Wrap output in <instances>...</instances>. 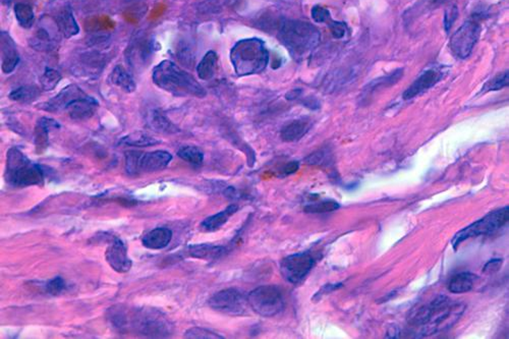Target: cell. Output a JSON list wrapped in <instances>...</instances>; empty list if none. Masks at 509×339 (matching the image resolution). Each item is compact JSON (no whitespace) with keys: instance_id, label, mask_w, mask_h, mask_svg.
Wrapping results in <instances>:
<instances>
[{"instance_id":"1","label":"cell","mask_w":509,"mask_h":339,"mask_svg":"<svg viewBox=\"0 0 509 339\" xmlns=\"http://www.w3.org/2000/svg\"><path fill=\"white\" fill-rule=\"evenodd\" d=\"M465 312V305L452 302L449 297L440 295L428 304L411 311L408 324L419 330L417 334L432 336L451 327Z\"/></svg>"},{"instance_id":"2","label":"cell","mask_w":509,"mask_h":339,"mask_svg":"<svg viewBox=\"0 0 509 339\" xmlns=\"http://www.w3.org/2000/svg\"><path fill=\"white\" fill-rule=\"evenodd\" d=\"M152 80L161 90L175 96H206L205 89L193 75L171 60H163L154 67Z\"/></svg>"},{"instance_id":"3","label":"cell","mask_w":509,"mask_h":339,"mask_svg":"<svg viewBox=\"0 0 509 339\" xmlns=\"http://www.w3.org/2000/svg\"><path fill=\"white\" fill-rule=\"evenodd\" d=\"M278 38L295 60H302L320 43L319 30L308 21L284 19L280 23Z\"/></svg>"},{"instance_id":"4","label":"cell","mask_w":509,"mask_h":339,"mask_svg":"<svg viewBox=\"0 0 509 339\" xmlns=\"http://www.w3.org/2000/svg\"><path fill=\"white\" fill-rule=\"evenodd\" d=\"M230 62L239 77L258 75L265 71L270 54L264 42L258 38L243 39L230 50Z\"/></svg>"},{"instance_id":"5","label":"cell","mask_w":509,"mask_h":339,"mask_svg":"<svg viewBox=\"0 0 509 339\" xmlns=\"http://www.w3.org/2000/svg\"><path fill=\"white\" fill-rule=\"evenodd\" d=\"M4 178L10 186L27 188L44 184V171L40 165L31 162L21 150L10 148L6 155Z\"/></svg>"},{"instance_id":"6","label":"cell","mask_w":509,"mask_h":339,"mask_svg":"<svg viewBox=\"0 0 509 339\" xmlns=\"http://www.w3.org/2000/svg\"><path fill=\"white\" fill-rule=\"evenodd\" d=\"M173 160V155L169 152L157 150V151L144 152L128 151L126 153V171L130 175H141V173H156L163 171Z\"/></svg>"},{"instance_id":"7","label":"cell","mask_w":509,"mask_h":339,"mask_svg":"<svg viewBox=\"0 0 509 339\" xmlns=\"http://www.w3.org/2000/svg\"><path fill=\"white\" fill-rule=\"evenodd\" d=\"M508 206L499 210L493 211V212L489 213L488 215L483 217L480 220L472 223L471 225L458 232L452 240V247L454 250H456L460 247V243L465 242V240L492 234L496 230L500 229L502 226L506 225L508 223Z\"/></svg>"},{"instance_id":"8","label":"cell","mask_w":509,"mask_h":339,"mask_svg":"<svg viewBox=\"0 0 509 339\" xmlns=\"http://www.w3.org/2000/svg\"><path fill=\"white\" fill-rule=\"evenodd\" d=\"M250 308L263 317H273L284 308V299L279 288L263 286L252 290L248 295Z\"/></svg>"},{"instance_id":"9","label":"cell","mask_w":509,"mask_h":339,"mask_svg":"<svg viewBox=\"0 0 509 339\" xmlns=\"http://www.w3.org/2000/svg\"><path fill=\"white\" fill-rule=\"evenodd\" d=\"M213 310L230 316H243L248 313V297L236 288H227L215 293L208 302Z\"/></svg>"},{"instance_id":"10","label":"cell","mask_w":509,"mask_h":339,"mask_svg":"<svg viewBox=\"0 0 509 339\" xmlns=\"http://www.w3.org/2000/svg\"><path fill=\"white\" fill-rule=\"evenodd\" d=\"M481 31L482 28L478 21H465L450 39L449 47L452 53L460 60L469 58L477 44Z\"/></svg>"},{"instance_id":"11","label":"cell","mask_w":509,"mask_h":339,"mask_svg":"<svg viewBox=\"0 0 509 339\" xmlns=\"http://www.w3.org/2000/svg\"><path fill=\"white\" fill-rule=\"evenodd\" d=\"M60 35L53 17H41L36 31L30 38V46L37 51H53L60 44Z\"/></svg>"},{"instance_id":"12","label":"cell","mask_w":509,"mask_h":339,"mask_svg":"<svg viewBox=\"0 0 509 339\" xmlns=\"http://www.w3.org/2000/svg\"><path fill=\"white\" fill-rule=\"evenodd\" d=\"M315 259L310 253H299L284 258L280 263V272L291 284L302 282L314 267Z\"/></svg>"},{"instance_id":"13","label":"cell","mask_w":509,"mask_h":339,"mask_svg":"<svg viewBox=\"0 0 509 339\" xmlns=\"http://www.w3.org/2000/svg\"><path fill=\"white\" fill-rule=\"evenodd\" d=\"M134 327L139 333L149 338H165L169 333V326L164 317L158 316V313H141L136 317Z\"/></svg>"},{"instance_id":"14","label":"cell","mask_w":509,"mask_h":339,"mask_svg":"<svg viewBox=\"0 0 509 339\" xmlns=\"http://www.w3.org/2000/svg\"><path fill=\"white\" fill-rule=\"evenodd\" d=\"M106 261L113 270L119 273H127L132 268V262L128 256L127 247L119 238H114L106 249Z\"/></svg>"},{"instance_id":"15","label":"cell","mask_w":509,"mask_h":339,"mask_svg":"<svg viewBox=\"0 0 509 339\" xmlns=\"http://www.w3.org/2000/svg\"><path fill=\"white\" fill-rule=\"evenodd\" d=\"M99 103L95 98L89 96L86 93L74 99L65 108L69 116L73 121H83L91 119L97 112Z\"/></svg>"},{"instance_id":"16","label":"cell","mask_w":509,"mask_h":339,"mask_svg":"<svg viewBox=\"0 0 509 339\" xmlns=\"http://www.w3.org/2000/svg\"><path fill=\"white\" fill-rule=\"evenodd\" d=\"M53 19L64 38H71L80 33V27L74 15L73 6L69 2L54 8Z\"/></svg>"},{"instance_id":"17","label":"cell","mask_w":509,"mask_h":339,"mask_svg":"<svg viewBox=\"0 0 509 339\" xmlns=\"http://www.w3.org/2000/svg\"><path fill=\"white\" fill-rule=\"evenodd\" d=\"M0 49H1V71L12 73L19 62V54L16 42L8 32H0Z\"/></svg>"},{"instance_id":"18","label":"cell","mask_w":509,"mask_h":339,"mask_svg":"<svg viewBox=\"0 0 509 339\" xmlns=\"http://www.w3.org/2000/svg\"><path fill=\"white\" fill-rule=\"evenodd\" d=\"M84 91L77 85H69L62 89L58 95L41 104L40 110L47 112H64L67 106L76 98L84 94Z\"/></svg>"},{"instance_id":"19","label":"cell","mask_w":509,"mask_h":339,"mask_svg":"<svg viewBox=\"0 0 509 339\" xmlns=\"http://www.w3.org/2000/svg\"><path fill=\"white\" fill-rule=\"evenodd\" d=\"M104 64H105V60L102 54L99 52L91 51L80 54L73 67H75L76 71L79 75L93 78L94 76H99Z\"/></svg>"},{"instance_id":"20","label":"cell","mask_w":509,"mask_h":339,"mask_svg":"<svg viewBox=\"0 0 509 339\" xmlns=\"http://www.w3.org/2000/svg\"><path fill=\"white\" fill-rule=\"evenodd\" d=\"M442 78V73L437 69H428L425 73H422L414 82L412 86L408 87V90L404 93V100H411L417 95L427 91L428 89L432 88L433 86L440 81Z\"/></svg>"},{"instance_id":"21","label":"cell","mask_w":509,"mask_h":339,"mask_svg":"<svg viewBox=\"0 0 509 339\" xmlns=\"http://www.w3.org/2000/svg\"><path fill=\"white\" fill-rule=\"evenodd\" d=\"M60 125L58 121L49 117H42L37 121L36 128H35V145H36L37 152H44L48 145H49L50 130L60 129Z\"/></svg>"},{"instance_id":"22","label":"cell","mask_w":509,"mask_h":339,"mask_svg":"<svg viewBox=\"0 0 509 339\" xmlns=\"http://www.w3.org/2000/svg\"><path fill=\"white\" fill-rule=\"evenodd\" d=\"M152 51L151 42L149 40L137 39L132 41V44L127 51V60L130 67H141L148 60Z\"/></svg>"},{"instance_id":"23","label":"cell","mask_w":509,"mask_h":339,"mask_svg":"<svg viewBox=\"0 0 509 339\" xmlns=\"http://www.w3.org/2000/svg\"><path fill=\"white\" fill-rule=\"evenodd\" d=\"M173 238V232L169 228L157 227L144 236V247L150 250H161L166 247Z\"/></svg>"},{"instance_id":"24","label":"cell","mask_w":509,"mask_h":339,"mask_svg":"<svg viewBox=\"0 0 509 339\" xmlns=\"http://www.w3.org/2000/svg\"><path fill=\"white\" fill-rule=\"evenodd\" d=\"M311 123L307 119H297L282 128L280 137L284 142H297L309 132Z\"/></svg>"},{"instance_id":"25","label":"cell","mask_w":509,"mask_h":339,"mask_svg":"<svg viewBox=\"0 0 509 339\" xmlns=\"http://www.w3.org/2000/svg\"><path fill=\"white\" fill-rule=\"evenodd\" d=\"M239 208L236 205H230L226 208L225 210L221 211V212L217 213V214L212 215V216L206 218L203 223H201V229L206 232H216L219 228L223 227L228 219L238 211Z\"/></svg>"},{"instance_id":"26","label":"cell","mask_w":509,"mask_h":339,"mask_svg":"<svg viewBox=\"0 0 509 339\" xmlns=\"http://www.w3.org/2000/svg\"><path fill=\"white\" fill-rule=\"evenodd\" d=\"M148 125L155 132L162 134H175L178 132V128L169 121V117L158 110H152L148 114Z\"/></svg>"},{"instance_id":"27","label":"cell","mask_w":509,"mask_h":339,"mask_svg":"<svg viewBox=\"0 0 509 339\" xmlns=\"http://www.w3.org/2000/svg\"><path fill=\"white\" fill-rule=\"evenodd\" d=\"M217 64H218V55H217L216 52L210 50L197 65V73L199 79L202 81L212 80L214 78L215 73H216Z\"/></svg>"},{"instance_id":"28","label":"cell","mask_w":509,"mask_h":339,"mask_svg":"<svg viewBox=\"0 0 509 339\" xmlns=\"http://www.w3.org/2000/svg\"><path fill=\"white\" fill-rule=\"evenodd\" d=\"M110 81L114 86L119 87L121 90L127 93H132L136 91L137 85L134 78L128 73L127 69L121 65H117L110 73Z\"/></svg>"},{"instance_id":"29","label":"cell","mask_w":509,"mask_h":339,"mask_svg":"<svg viewBox=\"0 0 509 339\" xmlns=\"http://www.w3.org/2000/svg\"><path fill=\"white\" fill-rule=\"evenodd\" d=\"M190 257L202 259V260H215L224 253V247L221 245H193L188 247L187 251Z\"/></svg>"},{"instance_id":"30","label":"cell","mask_w":509,"mask_h":339,"mask_svg":"<svg viewBox=\"0 0 509 339\" xmlns=\"http://www.w3.org/2000/svg\"><path fill=\"white\" fill-rule=\"evenodd\" d=\"M476 276L469 272L458 273L448 282V290L452 293H469L473 288Z\"/></svg>"},{"instance_id":"31","label":"cell","mask_w":509,"mask_h":339,"mask_svg":"<svg viewBox=\"0 0 509 339\" xmlns=\"http://www.w3.org/2000/svg\"><path fill=\"white\" fill-rule=\"evenodd\" d=\"M121 143L123 145L130 146V147H149V146L159 144L160 142L153 137L150 136V134L137 130V132L123 137Z\"/></svg>"},{"instance_id":"32","label":"cell","mask_w":509,"mask_h":339,"mask_svg":"<svg viewBox=\"0 0 509 339\" xmlns=\"http://www.w3.org/2000/svg\"><path fill=\"white\" fill-rule=\"evenodd\" d=\"M41 95V90L36 86H21L10 94V99L21 103H31Z\"/></svg>"},{"instance_id":"33","label":"cell","mask_w":509,"mask_h":339,"mask_svg":"<svg viewBox=\"0 0 509 339\" xmlns=\"http://www.w3.org/2000/svg\"><path fill=\"white\" fill-rule=\"evenodd\" d=\"M15 16L19 25L25 29H30L34 25L35 12L29 4L23 2L17 3L15 6Z\"/></svg>"},{"instance_id":"34","label":"cell","mask_w":509,"mask_h":339,"mask_svg":"<svg viewBox=\"0 0 509 339\" xmlns=\"http://www.w3.org/2000/svg\"><path fill=\"white\" fill-rule=\"evenodd\" d=\"M178 156L182 160L193 165H201L204 160V153L196 146H184L178 152Z\"/></svg>"},{"instance_id":"35","label":"cell","mask_w":509,"mask_h":339,"mask_svg":"<svg viewBox=\"0 0 509 339\" xmlns=\"http://www.w3.org/2000/svg\"><path fill=\"white\" fill-rule=\"evenodd\" d=\"M60 80H62V75L58 71L47 67L40 80L42 90L46 91V92L47 91L54 90Z\"/></svg>"},{"instance_id":"36","label":"cell","mask_w":509,"mask_h":339,"mask_svg":"<svg viewBox=\"0 0 509 339\" xmlns=\"http://www.w3.org/2000/svg\"><path fill=\"white\" fill-rule=\"evenodd\" d=\"M339 204L334 200H326V201L318 202V203L310 204L304 208V212L320 214V213L332 212L338 209Z\"/></svg>"},{"instance_id":"37","label":"cell","mask_w":509,"mask_h":339,"mask_svg":"<svg viewBox=\"0 0 509 339\" xmlns=\"http://www.w3.org/2000/svg\"><path fill=\"white\" fill-rule=\"evenodd\" d=\"M184 338L191 339H221L223 336L201 327H193L187 330Z\"/></svg>"},{"instance_id":"38","label":"cell","mask_w":509,"mask_h":339,"mask_svg":"<svg viewBox=\"0 0 509 339\" xmlns=\"http://www.w3.org/2000/svg\"><path fill=\"white\" fill-rule=\"evenodd\" d=\"M64 280L60 276H56L53 279L49 280L46 284H45V291L48 295H58L65 290Z\"/></svg>"},{"instance_id":"39","label":"cell","mask_w":509,"mask_h":339,"mask_svg":"<svg viewBox=\"0 0 509 339\" xmlns=\"http://www.w3.org/2000/svg\"><path fill=\"white\" fill-rule=\"evenodd\" d=\"M508 79L509 75L508 71H506V73H501V75L497 76V77L494 78L492 81L489 82L488 84L485 86V90H501V89L506 88V87L508 86Z\"/></svg>"},{"instance_id":"40","label":"cell","mask_w":509,"mask_h":339,"mask_svg":"<svg viewBox=\"0 0 509 339\" xmlns=\"http://www.w3.org/2000/svg\"><path fill=\"white\" fill-rule=\"evenodd\" d=\"M311 15H312L313 19L318 24L328 23L331 19L329 10L320 6H314Z\"/></svg>"},{"instance_id":"41","label":"cell","mask_w":509,"mask_h":339,"mask_svg":"<svg viewBox=\"0 0 509 339\" xmlns=\"http://www.w3.org/2000/svg\"><path fill=\"white\" fill-rule=\"evenodd\" d=\"M328 27H329L330 32H331L332 36L335 39H341L347 34V26L343 21H332L330 19L328 21Z\"/></svg>"},{"instance_id":"42","label":"cell","mask_w":509,"mask_h":339,"mask_svg":"<svg viewBox=\"0 0 509 339\" xmlns=\"http://www.w3.org/2000/svg\"><path fill=\"white\" fill-rule=\"evenodd\" d=\"M458 17V8L456 6H451L445 10V27L446 32H449L452 25L456 21Z\"/></svg>"},{"instance_id":"43","label":"cell","mask_w":509,"mask_h":339,"mask_svg":"<svg viewBox=\"0 0 509 339\" xmlns=\"http://www.w3.org/2000/svg\"><path fill=\"white\" fill-rule=\"evenodd\" d=\"M502 265L501 259H495V260L489 261L484 267V273L486 275H492V273L497 272L499 270L500 267Z\"/></svg>"},{"instance_id":"44","label":"cell","mask_w":509,"mask_h":339,"mask_svg":"<svg viewBox=\"0 0 509 339\" xmlns=\"http://www.w3.org/2000/svg\"><path fill=\"white\" fill-rule=\"evenodd\" d=\"M102 3L105 4L108 8H121V6H128V4L134 3L137 0H100Z\"/></svg>"},{"instance_id":"45","label":"cell","mask_w":509,"mask_h":339,"mask_svg":"<svg viewBox=\"0 0 509 339\" xmlns=\"http://www.w3.org/2000/svg\"><path fill=\"white\" fill-rule=\"evenodd\" d=\"M297 169H299V163L291 162L284 166V173L287 175H293V173H297Z\"/></svg>"},{"instance_id":"46","label":"cell","mask_w":509,"mask_h":339,"mask_svg":"<svg viewBox=\"0 0 509 339\" xmlns=\"http://www.w3.org/2000/svg\"><path fill=\"white\" fill-rule=\"evenodd\" d=\"M1 2L4 6H10L14 2V0H1Z\"/></svg>"},{"instance_id":"47","label":"cell","mask_w":509,"mask_h":339,"mask_svg":"<svg viewBox=\"0 0 509 339\" xmlns=\"http://www.w3.org/2000/svg\"><path fill=\"white\" fill-rule=\"evenodd\" d=\"M439 1L443 2V1H445V0H439Z\"/></svg>"}]
</instances>
